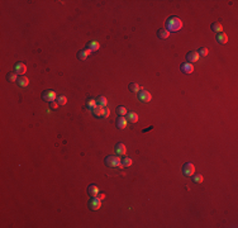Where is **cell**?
Instances as JSON below:
<instances>
[{
  "label": "cell",
  "mask_w": 238,
  "mask_h": 228,
  "mask_svg": "<svg viewBox=\"0 0 238 228\" xmlns=\"http://www.w3.org/2000/svg\"><path fill=\"white\" fill-rule=\"evenodd\" d=\"M182 20L177 17H171L166 20V29L169 32H177L182 28Z\"/></svg>",
  "instance_id": "1"
},
{
  "label": "cell",
  "mask_w": 238,
  "mask_h": 228,
  "mask_svg": "<svg viewBox=\"0 0 238 228\" xmlns=\"http://www.w3.org/2000/svg\"><path fill=\"white\" fill-rule=\"evenodd\" d=\"M105 165L109 166V167H115V169H123L122 160L119 159L118 156H108L105 157Z\"/></svg>",
  "instance_id": "2"
},
{
  "label": "cell",
  "mask_w": 238,
  "mask_h": 228,
  "mask_svg": "<svg viewBox=\"0 0 238 228\" xmlns=\"http://www.w3.org/2000/svg\"><path fill=\"white\" fill-rule=\"evenodd\" d=\"M182 174L185 175V176H188V178L193 176V175L195 174V166L193 165L191 162L185 163V165L182 166Z\"/></svg>",
  "instance_id": "3"
},
{
  "label": "cell",
  "mask_w": 238,
  "mask_h": 228,
  "mask_svg": "<svg viewBox=\"0 0 238 228\" xmlns=\"http://www.w3.org/2000/svg\"><path fill=\"white\" fill-rule=\"evenodd\" d=\"M42 98L44 101H49V103H53L57 99V94L53 90H46L43 91L42 94Z\"/></svg>",
  "instance_id": "4"
},
{
  "label": "cell",
  "mask_w": 238,
  "mask_h": 228,
  "mask_svg": "<svg viewBox=\"0 0 238 228\" xmlns=\"http://www.w3.org/2000/svg\"><path fill=\"white\" fill-rule=\"evenodd\" d=\"M137 98H138V100H141V101H143V103H148V101L152 100V95H151L148 91L142 90V89H141V91L138 93Z\"/></svg>",
  "instance_id": "5"
},
{
  "label": "cell",
  "mask_w": 238,
  "mask_h": 228,
  "mask_svg": "<svg viewBox=\"0 0 238 228\" xmlns=\"http://www.w3.org/2000/svg\"><path fill=\"white\" fill-rule=\"evenodd\" d=\"M89 207H90L93 210H99L101 208V200L98 197L93 198L90 201H89Z\"/></svg>",
  "instance_id": "6"
},
{
  "label": "cell",
  "mask_w": 238,
  "mask_h": 228,
  "mask_svg": "<svg viewBox=\"0 0 238 228\" xmlns=\"http://www.w3.org/2000/svg\"><path fill=\"white\" fill-rule=\"evenodd\" d=\"M14 72H15V74H18V75H22V76H23L24 74L27 72V66H25L24 63H22V62L15 63V66H14Z\"/></svg>",
  "instance_id": "7"
},
{
  "label": "cell",
  "mask_w": 238,
  "mask_h": 228,
  "mask_svg": "<svg viewBox=\"0 0 238 228\" xmlns=\"http://www.w3.org/2000/svg\"><path fill=\"white\" fill-rule=\"evenodd\" d=\"M180 69H181V71H182L184 74H186V75H189V74L194 72V66H193V63H190V62L182 63Z\"/></svg>",
  "instance_id": "8"
},
{
  "label": "cell",
  "mask_w": 238,
  "mask_h": 228,
  "mask_svg": "<svg viewBox=\"0 0 238 228\" xmlns=\"http://www.w3.org/2000/svg\"><path fill=\"white\" fill-rule=\"evenodd\" d=\"M186 60H188V62L193 63V62H196V61L199 60V54L196 51H191V52H189L186 54Z\"/></svg>",
  "instance_id": "9"
},
{
  "label": "cell",
  "mask_w": 238,
  "mask_h": 228,
  "mask_svg": "<svg viewBox=\"0 0 238 228\" xmlns=\"http://www.w3.org/2000/svg\"><path fill=\"white\" fill-rule=\"evenodd\" d=\"M91 52H93V51H91V50H89V48H85V50L80 51V52L77 53V57H79V60H81V61L86 60L87 57H89V54H90Z\"/></svg>",
  "instance_id": "10"
},
{
  "label": "cell",
  "mask_w": 238,
  "mask_h": 228,
  "mask_svg": "<svg viewBox=\"0 0 238 228\" xmlns=\"http://www.w3.org/2000/svg\"><path fill=\"white\" fill-rule=\"evenodd\" d=\"M127 124H128V120H127V118L124 117H118V119H117V127L119 128V129H124L127 127Z\"/></svg>",
  "instance_id": "11"
},
{
  "label": "cell",
  "mask_w": 238,
  "mask_h": 228,
  "mask_svg": "<svg viewBox=\"0 0 238 228\" xmlns=\"http://www.w3.org/2000/svg\"><path fill=\"white\" fill-rule=\"evenodd\" d=\"M125 152H127V148H125V146H124L123 143H118V144L115 146V153H117V155L124 156Z\"/></svg>",
  "instance_id": "12"
},
{
  "label": "cell",
  "mask_w": 238,
  "mask_h": 228,
  "mask_svg": "<svg viewBox=\"0 0 238 228\" xmlns=\"http://www.w3.org/2000/svg\"><path fill=\"white\" fill-rule=\"evenodd\" d=\"M228 41V36L226 33H223V32H220V33H217V42L220 43V44H226Z\"/></svg>",
  "instance_id": "13"
},
{
  "label": "cell",
  "mask_w": 238,
  "mask_h": 228,
  "mask_svg": "<svg viewBox=\"0 0 238 228\" xmlns=\"http://www.w3.org/2000/svg\"><path fill=\"white\" fill-rule=\"evenodd\" d=\"M87 191H89V195H91L93 198H96L98 194H99V188H98L96 185H90Z\"/></svg>",
  "instance_id": "14"
},
{
  "label": "cell",
  "mask_w": 238,
  "mask_h": 228,
  "mask_svg": "<svg viewBox=\"0 0 238 228\" xmlns=\"http://www.w3.org/2000/svg\"><path fill=\"white\" fill-rule=\"evenodd\" d=\"M127 120L129 122V123H137L138 120V114L134 113V112H131V113L127 114Z\"/></svg>",
  "instance_id": "15"
},
{
  "label": "cell",
  "mask_w": 238,
  "mask_h": 228,
  "mask_svg": "<svg viewBox=\"0 0 238 228\" xmlns=\"http://www.w3.org/2000/svg\"><path fill=\"white\" fill-rule=\"evenodd\" d=\"M157 36H158V38H161V39H166V38L170 37V32L167 29H160L157 32Z\"/></svg>",
  "instance_id": "16"
},
{
  "label": "cell",
  "mask_w": 238,
  "mask_h": 228,
  "mask_svg": "<svg viewBox=\"0 0 238 228\" xmlns=\"http://www.w3.org/2000/svg\"><path fill=\"white\" fill-rule=\"evenodd\" d=\"M18 85L22 86V88H25V86L29 85V80H28V78H25V76H20L18 79Z\"/></svg>",
  "instance_id": "17"
},
{
  "label": "cell",
  "mask_w": 238,
  "mask_h": 228,
  "mask_svg": "<svg viewBox=\"0 0 238 228\" xmlns=\"http://www.w3.org/2000/svg\"><path fill=\"white\" fill-rule=\"evenodd\" d=\"M91 110H93V114L95 115V117H101V115H103L104 108H103V107H100V105H96V107L93 108Z\"/></svg>",
  "instance_id": "18"
},
{
  "label": "cell",
  "mask_w": 238,
  "mask_h": 228,
  "mask_svg": "<svg viewBox=\"0 0 238 228\" xmlns=\"http://www.w3.org/2000/svg\"><path fill=\"white\" fill-rule=\"evenodd\" d=\"M87 48L91 51H98L100 48V44H99V42H96V41H91V42H89Z\"/></svg>",
  "instance_id": "19"
},
{
  "label": "cell",
  "mask_w": 238,
  "mask_h": 228,
  "mask_svg": "<svg viewBox=\"0 0 238 228\" xmlns=\"http://www.w3.org/2000/svg\"><path fill=\"white\" fill-rule=\"evenodd\" d=\"M212 29H213V32H215V33H220V32H223V25L220 23H213L212 24Z\"/></svg>",
  "instance_id": "20"
},
{
  "label": "cell",
  "mask_w": 238,
  "mask_h": 228,
  "mask_svg": "<svg viewBox=\"0 0 238 228\" xmlns=\"http://www.w3.org/2000/svg\"><path fill=\"white\" fill-rule=\"evenodd\" d=\"M96 104H98V105H100V107H103V108H105V107H106V104H108L106 98H104V96H99V99L96 100Z\"/></svg>",
  "instance_id": "21"
},
{
  "label": "cell",
  "mask_w": 238,
  "mask_h": 228,
  "mask_svg": "<svg viewBox=\"0 0 238 228\" xmlns=\"http://www.w3.org/2000/svg\"><path fill=\"white\" fill-rule=\"evenodd\" d=\"M129 90H131L132 93H139V91H141V88H139L138 84L132 82V84H129Z\"/></svg>",
  "instance_id": "22"
},
{
  "label": "cell",
  "mask_w": 238,
  "mask_h": 228,
  "mask_svg": "<svg viewBox=\"0 0 238 228\" xmlns=\"http://www.w3.org/2000/svg\"><path fill=\"white\" fill-rule=\"evenodd\" d=\"M117 114H118L119 117H124V115L128 114V112H127V109L124 107H118L117 108Z\"/></svg>",
  "instance_id": "23"
},
{
  "label": "cell",
  "mask_w": 238,
  "mask_h": 228,
  "mask_svg": "<svg viewBox=\"0 0 238 228\" xmlns=\"http://www.w3.org/2000/svg\"><path fill=\"white\" fill-rule=\"evenodd\" d=\"M196 52H198L199 57H207L208 53H209V51H208V48L203 47V48H199V51H196Z\"/></svg>",
  "instance_id": "24"
},
{
  "label": "cell",
  "mask_w": 238,
  "mask_h": 228,
  "mask_svg": "<svg viewBox=\"0 0 238 228\" xmlns=\"http://www.w3.org/2000/svg\"><path fill=\"white\" fill-rule=\"evenodd\" d=\"M191 178H193V181H194L195 184H201L203 180H204L203 175H200V174H199V175H193Z\"/></svg>",
  "instance_id": "25"
},
{
  "label": "cell",
  "mask_w": 238,
  "mask_h": 228,
  "mask_svg": "<svg viewBox=\"0 0 238 228\" xmlns=\"http://www.w3.org/2000/svg\"><path fill=\"white\" fill-rule=\"evenodd\" d=\"M57 103H58V105H65L66 103H67V98H66L65 95H60V96H57Z\"/></svg>",
  "instance_id": "26"
},
{
  "label": "cell",
  "mask_w": 238,
  "mask_h": 228,
  "mask_svg": "<svg viewBox=\"0 0 238 228\" xmlns=\"http://www.w3.org/2000/svg\"><path fill=\"white\" fill-rule=\"evenodd\" d=\"M122 163H123V166H124V167H129V166H132L133 161H132V159H129V157H124V159H123V161H122Z\"/></svg>",
  "instance_id": "27"
},
{
  "label": "cell",
  "mask_w": 238,
  "mask_h": 228,
  "mask_svg": "<svg viewBox=\"0 0 238 228\" xmlns=\"http://www.w3.org/2000/svg\"><path fill=\"white\" fill-rule=\"evenodd\" d=\"M17 75H18V74H15V72H10V74H8L6 79H8V81L14 82V81H17Z\"/></svg>",
  "instance_id": "28"
},
{
  "label": "cell",
  "mask_w": 238,
  "mask_h": 228,
  "mask_svg": "<svg viewBox=\"0 0 238 228\" xmlns=\"http://www.w3.org/2000/svg\"><path fill=\"white\" fill-rule=\"evenodd\" d=\"M86 105H87V108H89V109H93V108L96 107L98 104H96V100H95V99H90V100L87 101V104H86Z\"/></svg>",
  "instance_id": "29"
},
{
  "label": "cell",
  "mask_w": 238,
  "mask_h": 228,
  "mask_svg": "<svg viewBox=\"0 0 238 228\" xmlns=\"http://www.w3.org/2000/svg\"><path fill=\"white\" fill-rule=\"evenodd\" d=\"M109 114H110V110H109V109L104 108V110H103V115H101V117H103V118H108V117H109Z\"/></svg>",
  "instance_id": "30"
},
{
  "label": "cell",
  "mask_w": 238,
  "mask_h": 228,
  "mask_svg": "<svg viewBox=\"0 0 238 228\" xmlns=\"http://www.w3.org/2000/svg\"><path fill=\"white\" fill-rule=\"evenodd\" d=\"M51 108H52V109H57V108H58V103H57V101L56 103L55 101L51 103Z\"/></svg>",
  "instance_id": "31"
},
{
  "label": "cell",
  "mask_w": 238,
  "mask_h": 228,
  "mask_svg": "<svg viewBox=\"0 0 238 228\" xmlns=\"http://www.w3.org/2000/svg\"><path fill=\"white\" fill-rule=\"evenodd\" d=\"M98 198H99L100 200H103V199H105V194H104V193H99V194H98Z\"/></svg>",
  "instance_id": "32"
}]
</instances>
